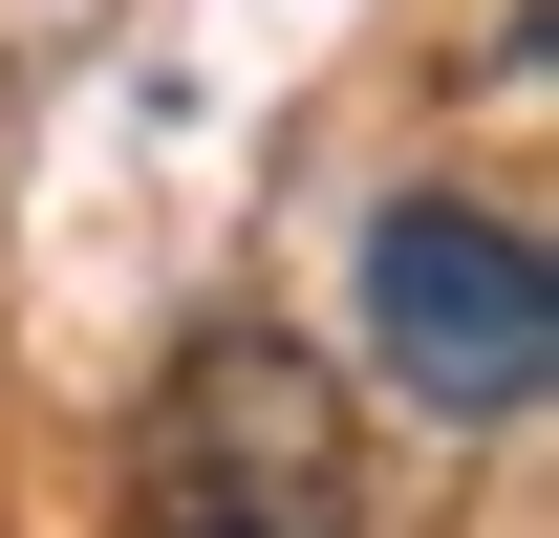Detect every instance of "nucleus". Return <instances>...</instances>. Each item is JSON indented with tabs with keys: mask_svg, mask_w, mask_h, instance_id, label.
<instances>
[{
	"mask_svg": "<svg viewBox=\"0 0 559 538\" xmlns=\"http://www.w3.org/2000/svg\"><path fill=\"white\" fill-rule=\"evenodd\" d=\"M130 538H345V388L280 324L173 344V388L130 409Z\"/></svg>",
	"mask_w": 559,
	"mask_h": 538,
	"instance_id": "obj_1",
	"label": "nucleus"
},
{
	"mask_svg": "<svg viewBox=\"0 0 559 538\" xmlns=\"http://www.w3.org/2000/svg\"><path fill=\"white\" fill-rule=\"evenodd\" d=\"M366 344H388V388H409L430 431H516V409L559 388V259H538V215L388 195L366 215Z\"/></svg>",
	"mask_w": 559,
	"mask_h": 538,
	"instance_id": "obj_2",
	"label": "nucleus"
}]
</instances>
